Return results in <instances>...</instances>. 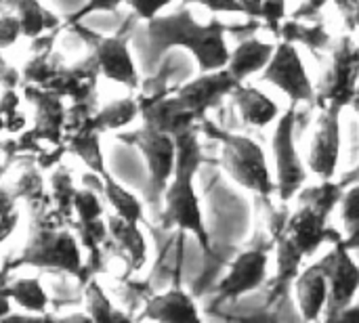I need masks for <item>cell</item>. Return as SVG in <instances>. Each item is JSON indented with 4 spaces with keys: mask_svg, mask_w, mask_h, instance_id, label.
<instances>
[{
    "mask_svg": "<svg viewBox=\"0 0 359 323\" xmlns=\"http://www.w3.org/2000/svg\"><path fill=\"white\" fill-rule=\"evenodd\" d=\"M326 214L318 212L311 206H299V210L290 212L286 227L280 235H276V252H278V273L276 284L280 288H290L299 273L301 265L307 256H311L324 242L337 244L343 235L328 225Z\"/></svg>",
    "mask_w": 359,
    "mask_h": 323,
    "instance_id": "obj_3",
    "label": "cell"
},
{
    "mask_svg": "<svg viewBox=\"0 0 359 323\" xmlns=\"http://www.w3.org/2000/svg\"><path fill=\"white\" fill-rule=\"evenodd\" d=\"M183 4H200L208 8L210 13H227V15H244V4L242 0H181Z\"/></svg>",
    "mask_w": 359,
    "mask_h": 323,
    "instance_id": "obj_35",
    "label": "cell"
},
{
    "mask_svg": "<svg viewBox=\"0 0 359 323\" xmlns=\"http://www.w3.org/2000/svg\"><path fill=\"white\" fill-rule=\"evenodd\" d=\"M177 168L175 174L166 187L164 193V204L160 214L156 217V223L162 231H172L181 229L200 242L204 252H210V238L204 225L202 208H200V198L196 193V174L200 166L204 164V151L198 139V126L181 132L177 137Z\"/></svg>",
    "mask_w": 359,
    "mask_h": 323,
    "instance_id": "obj_2",
    "label": "cell"
},
{
    "mask_svg": "<svg viewBox=\"0 0 359 323\" xmlns=\"http://www.w3.org/2000/svg\"><path fill=\"white\" fill-rule=\"evenodd\" d=\"M261 78L273 86H278L290 103H307L316 105L318 90L313 88V82L307 74V67L299 55V48L294 42L280 40L276 46V53L261 74Z\"/></svg>",
    "mask_w": 359,
    "mask_h": 323,
    "instance_id": "obj_8",
    "label": "cell"
},
{
    "mask_svg": "<svg viewBox=\"0 0 359 323\" xmlns=\"http://www.w3.org/2000/svg\"><path fill=\"white\" fill-rule=\"evenodd\" d=\"M337 322H359V305H351V307H347L341 315H339V319Z\"/></svg>",
    "mask_w": 359,
    "mask_h": 323,
    "instance_id": "obj_39",
    "label": "cell"
},
{
    "mask_svg": "<svg viewBox=\"0 0 359 323\" xmlns=\"http://www.w3.org/2000/svg\"><path fill=\"white\" fill-rule=\"evenodd\" d=\"M263 27L271 32V36L280 38L282 25L286 21V0H263Z\"/></svg>",
    "mask_w": 359,
    "mask_h": 323,
    "instance_id": "obj_32",
    "label": "cell"
},
{
    "mask_svg": "<svg viewBox=\"0 0 359 323\" xmlns=\"http://www.w3.org/2000/svg\"><path fill=\"white\" fill-rule=\"evenodd\" d=\"M359 78V46L353 44L349 36L341 38V42L334 48V63L328 69V74L322 78L316 105L318 107H330L349 105L358 95Z\"/></svg>",
    "mask_w": 359,
    "mask_h": 323,
    "instance_id": "obj_9",
    "label": "cell"
},
{
    "mask_svg": "<svg viewBox=\"0 0 359 323\" xmlns=\"http://www.w3.org/2000/svg\"><path fill=\"white\" fill-rule=\"evenodd\" d=\"M4 2L13 6L15 15L19 17L25 38H38L46 29L59 27V19L53 13H48L38 0H4Z\"/></svg>",
    "mask_w": 359,
    "mask_h": 323,
    "instance_id": "obj_22",
    "label": "cell"
},
{
    "mask_svg": "<svg viewBox=\"0 0 359 323\" xmlns=\"http://www.w3.org/2000/svg\"><path fill=\"white\" fill-rule=\"evenodd\" d=\"M84 303L88 309V315L93 317V322H116V319H126L124 315L114 311L111 301L107 298V294L103 292V288L95 282L88 280L86 282V290H84Z\"/></svg>",
    "mask_w": 359,
    "mask_h": 323,
    "instance_id": "obj_28",
    "label": "cell"
},
{
    "mask_svg": "<svg viewBox=\"0 0 359 323\" xmlns=\"http://www.w3.org/2000/svg\"><path fill=\"white\" fill-rule=\"evenodd\" d=\"M2 286L8 288L13 305L21 307L23 311L36 313V315H44L48 311L50 298L44 292L40 280H36V277H21V280H15L13 284H8V280H2Z\"/></svg>",
    "mask_w": 359,
    "mask_h": 323,
    "instance_id": "obj_23",
    "label": "cell"
},
{
    "mask_svg": "<svg viewBox=\"0 0 359 323\" xmlns=\"http://www.w3.org/2000/svg\"><path fill=\"white\" fill-rule=\"evenodd\" d=\"M74 208L80 217L82 223H93V221H99L101 214H103V206H101V200H99V191L90 189V187H84L76 193V200H74Z\"/></svg>",
    "mask_w": 359,
    "mask_h": 323,
    "instance_id": "obj_31",
    "label": "cell"
},
{
    "mask_svg": "<svg viewBox=\"0 0 359 323\" xmlns=\"http://www.w3.org/2000/svg\"><path fill=\"white\" fill-rule=\"evenodd\" d=\"M328 271L330 282V298L324 313L326 322H337L339 315L353 305V298L359 292V265L351 256V248L345 238L332 244V250L322 259Z\"/></svg>",
    "mask_w": 359,
    "mask_h": 323,
    "instance_id": "obj_11",
    "label": "cell"
},
{
    "mask_svg": "<svg viewBox=\"0 0 359 323\" xmlns=\"http://www.w3.org/2000/svg\"><path fill=\"white\" fill-rule=\"evenodd\" d=\"M2 206H4V214H2V240H6V238L11 235L15 223H17V212H15V214L11 212L13 198H11V193H8L6 189H4V193H2Z\"/></svg>",
    "mask_w": 359,
    "mask_h": 323,
    "instance_id": "obj_37",
    "label": "cell"
},
{
    "mask_svg": "<svg viewBox=\"0 0 359 323\" xmlns=\"http://www.w3.org/2000/svg\"><path fill=\"white\" fill-rule=\"evenodd\" d=\"M341 217L347 227V246L359 250V181L349 185L341 200Z\"/></svg>",
    "mask_w": 359,
    "mask_h": 323,
    "instance_id": "obj_29",
    "label": "cell"
},
{
    "mask_svg": "<svg viewBox=\"0 0 359 323\" xmlns=\"http://www.w3.org/2000/svg\"><path fill=\"white\" fill-rule=\"evenodd\" d=\"M76 189L72 185V177L61 168L53 174V198L57 202V208H59V214L61 217H67L72 214L74 208V200H76Z\"/></svg>",
    "mask_w": 359,
    "mask_h": 323,
    "instance_id": "obj_30",
    "label": "cell"
},
{
    "mask_svg": "<svg viewBox=\"0 0 359 323\" xmlns=\"http://www.w3.org/2000/svg\"><path fill=\"white\" fill-rule=\"evenodd\" d=\"M107 227L114 244L118 246V254H122L120 259L126 263V273L139 271L147 261V242L139 229V223H130L114 214L109 217Z\"/></svg>",
    "mask_w": 359,
    "mask_h": 323,
    "instance_id": "obj_19",
    "label": "cell"
},
{
    "mask_svg": "<svg viewBox=\"0 0 359 323\" xmlns=\"http://www.w3.org/2000/svg\"><path fill=\"white\" fill-rule=\"evenodd\" d=\"M25 97L36 105V128L27 137L44 139V141H50L53 145H59L61 132L67 124V114L63 109L61 95H57L48 88L27 84Z\"/></svg>",
    "mask_w": 359,
    "mask_h": 323,
    "instance_id": "obj_16",
    "label": "cell"
},
{
    "mask_svg": "<svg viewBox=\"0 0 359 323\" xmlns=\"http://www.w3.org/2000/svg\"><path fill=\"white\" fill-rule=\"evenodd\" d=\"M242 82L227 69H215V71H202V76L172 88L179 99L198 116V122H202L208 111L219 109V105L225 101V97H231V92Z\"/></svg>",
    "mask_w": 359,
    "mask_h": 323,
    "instance_id": "obj_12",
    "label": "cell"
},
{
    "mask_svg": "<svg viewBox=\"0 0 359 323\" xmlns=\"http://www.w3.org/2000/svg\"><path fill=\"white\" fill-rule=\"evenodd\" d=\"M345 23L349 29H358L359 27V0H353L345 11H343Z\"/></svg>",
    "mask_w": 359,
    "mask_h": 323,
    "instance_id": "obj_38",
    "label": "cell"
},
{
    "mask_svg": "<svg viewBox=\"0 0 359 323\" xmlns=\"http://www.w3.org/2000/svg\"><path fill=\"white\" fill-rule=\"evenodd\" d=\"M341 111L343 107L330 105L324 107L318 116V126L313 132L311 149H309V168L322 181L334 179L339 158H341Z\"/></svg>",
    "mask_w": 359,
    "mask_h": 323,
    "instance_id": "obj_13",
    "label": "cell"
},
{
    "mask_svg": "<svg viewBox=\"0 0 359 323\" xmlns=\"http://www.w3.org/2000/svg\"><path fill=\"white\" fill-rule=\"evenodd\" d=\"M34 223L36 227H32L29 242L23 248L19 261H15V267L32 265L38 269H55L86 282V265H82V254L76 238L69 231H57L55 227L42 225L40 221Z\"/></svg>",
    "mask_w": 359,
    "mask_h": 323,
    "instance_id": "obj_5",
    "label": "cell"
},
{
    "mask_svg": "<svg viewBox=\"0 0 359 323\" xmlns=\"http://www.w3.org/2000/svg\"><path fill=\"white\" fill-rule=\"evenodd\" d=\"M202 132L221 141V164L238 185L261 198H271V193H278V185L269 174L265 153L257 141L246 135L227 132L208 118L202 120Z\"/></svg>",
    "mask_w": 359,
    "mask_h": 323,
    "instance_id": "obj_4",
    "label": "cell"
},
{
    "mask_svg": "<svg viewBox=\"0 0 359 323\" xmlns=\"http://www.w3.org/2000/svg\"><path fill=\"white\" fill-rule=\"evenodd\" d=\"M19 36H23V25L19 17L15 13H4L2 15V40H0L2 48H8L11 44H15Z\"/></svg>",
    "mask_w": 359,
    "mask_h": 323,
    "instance_id": "obj_36",
    "label": "cell"
},
{
    "mask_svg": "<svg viewBox=\"0 0 359 323\" xmlns=\"http://www.w3.org/2000/svg\"><path fill=\"white\" fill-rule=\"evenodd\" d=\"M276 46L273 42H263L259 40L257 36L252 38H246V40H240L238 46L231 50V57H229V63H227V69L240 80V82H246L250 76L259 74V71H265V67L269 65L273 53H276Z\"/></svg>",
    "mask_w": 359,
    "mask_h": 323,
    "instance_id": "obj_21",
    "label": "cell"
},
{
    "mask_svg": "<svg viewBox=\"0 0 359 323\" xmlns=\"http://www.w3.org/2000/svg\"><path fill=\"white\" fill-rule=\"evenodd\" d=\"M229 25L212 17L208 23H198L194 19V13L187 4H183L179 11L168 15H158L149 21H145V38H147V57L145 65L154 74L166 50L170 48H185L189 50L200 71H215L223 69L229 63L231 50L227 46Z\"/></svg>",
    "mask_w": 359,
    "mask_h": 323,
    "instance_id": "obj_1",
    "label": "cell"
},
{
    "mask_svg": "<svg viewBox=\"0 0 359 323\" xmlns=\"http://www.w3.org/2000/svg\"><path fill=\"white\" fill-rule=\"evenodd\" d=\"M130 2V0H88L84 6H80L74 15L67 17V25H78L84 17L93 15V13H111L116 11L120 4Z\"/></svg>",
    "mask_w": 359,
    "mask_h": 323,
    "instance_id": "obj_33",
    "label": "cell"
},
{
    "mask_svg": "<svg viewBox=\"0 0 359 323\" xmlns=\"http://www.w3.org/2000/svg\"><path fill=\"white\" fill-rule=\"evenodd\" d=\"M93 46V55L97 59L99 71L103 78L124 84L126 88H139V71L130 55V36H95V40H88Z\"/></svg>",
    "mask_w": 359,
    "mask_h": 323,
    "instance_id": "obj_15",
    "label": "cell"
},
{
    "mask_svg": "<svg viewBox=\"0 0 359 323\" xmlns=\"http://www.w3.org/2000/svg\"><path fill=\"white\" fill-rule=\"evenodd\" d=\"M139 114H141L139 99L124 97V99L111 101V103H107L105 107H101L97 114H93L90 122H93V126H95L99 132H105V130H120V128L128 126Z\"/></svg>",
    "mask_w": 359,
    "mask_h": 323,
    "instance_id": "obj_24",
    "label": "cell"
},
{
    "mask_svg": "<svg viewBox=\"0 0 359 323\" xmlns=\"http://www.w3.org/2000/svg\"><path fill=\"white\" fill-rule=\"evenodd\" d=\"M231 101L236 109L240 111V118L244 120V124L252 128H265L282 116L273 99H269L265 92L244 82L231 92Z\"/></svg>",
    "mask_w": 359,
    "mask_h": 323,
    "instance_id": "obj_20",
    "label": "cell"
},
{
    "mask_svg": "<svg viewBox=\"0 0 359 323\" xmlns=\"http://www.w3.org/2000/svg\"><path fill=\"white\" fill-rule=\"evenodd\" d=\"M139 107H141V118L145 126L168 132L172 137H179L181 132L196 128L198 116L179 99V95L164 92V95H145L141 92L139 97Z\"/></svg>",
    "mask_w": 359,
    "mask_h": 323,
    "instance_id": "obj_14",
    "label": "cell"
},
{
    "mask_svg": "<svg viewBox=\"0 0 359 323\" xmlns=\"http://www.w3.org/2000/svg\"><path fill=\"white\" fill-rule=\"evenodd\" d=\"M294 294H297L303 319L316 322L324 317L328 298H330V282H328V271L322 259L299 273L294 282Z\"/></svg>",
    "mask_w": 359,
    "mask_h": 323,
    "instance_id": "obj_17",
    "label": "cell"
},
{
    "mask_svg": "<svg viewBox=\"0 0 359 323\" xmlns=\"http://www.w3.org/2000/svg\"><path fill=\"white\" fill-rule=\"evenodd\" d=\"M118 141L141 149V153L147 162V170H149V204L158 217L162 210V204H164L166 187L177 168V153H179L177 137H172L168 132L154 130L143 124V128H139V130L118 135Z\"/></svg>",
    "mask_w": 359,
    "mask_h": 323,
    "instance_id": "obj_6",
    "label": "cell"
},
{
    "mask_svg": "<svg viewBox=\"0 0 359 323\" xmlns=\"http://www.w3.org/2000/svg\"><path fill=\"white\" fill-rule=\"evenodd\" d=\"M141 317L154 322H200L194 294L181 288H172L164 294H151L145 301Z\"/></svg>",
    "mask_w": 359,
    "mask_h": 323,
    "instance_id": "obj_18",
    "label": "cell"
},
{
    "mask_svg": "<svg viewBox=\"0 0 359 323\" xmlns=\"http://www.w3.org/2000/svg\"><path fill=\"white\" fill-rule=\"evenodd\" d=\"M276 248V244L265 246H252L244 252H240L227 269V275L217 284L215 294L219 303L225 301H240L246 294L259 290L267 280V265L269 256L267 252Z\"/></svg>",
    "mask_w": 359,
    "mask_h": 323,
    "instance_id": "obj_10",
    "label": "cell"
},
{
    "mask_svg": "<svg viewBox=\"0 0 359 323\" xmlns=\"http://www.w3.org/2000/svg\"><path fill=\"white\" fill-rule=\"evenodd\" d=\"M280 40H288L294 44H305L309 50L318 53V50H328L332 44V38L326 29L324 23H305V21H284L282 32H280Z\"/></svg>",
    "mask_w": 359,
    "mask_h": 323,
    "instance_id": "obj_26",
    "label": "cell"
},
{
    "mask_svg": "<svg viewBox=\"0 0 359 323\" xmlns=\"http://www.w3.org/2000/svg\"><path fill=\"white\" fill-rule=\"evenodd\" d=\"M172 2H175V0H130L128 4H130V8H133V13H135L137 19L149 21V19L162 15L164 8H166L168 4H172Z\"/></svg>",
    "mask_w": 359,
    "mask_h": 323,
    "instance_id": "obj_34",
    "label": "cell"
},
{
    "mask_svg": "<svg viewBox=\"0 0 359 323\" xmlns=\"http://www.w3.org/2000/svg\"><path fill=\"white\" fill-rule=\"evenodd\" d=\"M345 189H347V187H345L341 181L328 179V181H322V183L316 185V187L301 189L297 198H299V202H301L303 206H311V208H316L318 212L330 217L332 210H334L337 206H341V200H343Z\"/></svg>",
    "mask_w": 359,
    "mask_h": 323,
    "instance_id": "obj_27",
    "label": "cell"
},
{
    "mask_svg": "<svg viewBox=\"0 0 359 323\" xmlns=\"http://www.w3.org/2000/svg\"><path fill=\"white\" fill-rule=\"evenodd\" d=\"M103 179V198L107 204L116 210V214L124 221L130 223H141L143 221V204L137 195H133L128 189H124L109 172L101 174Z\"/></svg>",
    "mask_w": 359,
    "mask_h": 323,
    "instance_id": "obj_25",
    "label": "cell"
},
{
    "mask_svg": "<svg viewBox=\"0 0 359 323\" xmlns=\"http://www.w3.org/2000/svg\"><path fill=\"white\" fill-rule=\"evenodd\" d=\"M297 109L299 103H290L286 114L278 118L276 132H273V156H276V185L278 198L282 204L292 202L307 181L305 164L297 151Z\"/></svg>",
    "mask_w": 359,
    "mask_h": 323,
    "instance_id": "obj_7",
    "label": "cell"
}]
</instances>
